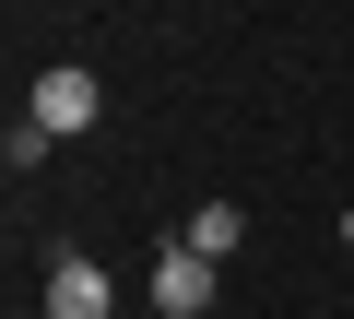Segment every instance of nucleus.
<instances>
[{
  "label": "nucleus",
  "mask_w": 354,
  "mask_h": 319,
  "mask_svg": "<svg viewBox=\"0 0 354 319\" xmlns=\"http://www.w3.org/2000/svg\"><path fill=\"white\" fill-rule=\"evenodd\" d=\"M95 107H106V83H95L83 60H59V71H36V107H24V118H36L48 142H71V130H95Z\"/></svg>",
  "instance_id": "obj_1"
},
{
  "label": "nucleus",
  "mask_w": 354,
  "mask_h": 319,
  "mask_svg": "<svg viewBox=\"0 0 354 319\" xmlns=\"http://www.w3.org/2000/svg\"><path fill=\"white\" fill-rule=\"evenodd\" d=\"M153 307H165V319H201V307H213V260L165 237V248H153Z\"/></svg>",
  "instance_id": "obj_2"
},
{
  "label": "nucleus",
  "mask_w": 354,
  "mask_h": 319,
  "mask_svg": "<svg viewBox=\"0 0 354 319\" xmlns=\"http://www.w3.org/2000/svg\"><path fill=\"white\" fill-rule=\"evenodd\" d=\"M106 307H118V284H106L83 248H59V260H48V319H106Z\"/></svg>",
  "instance_id": "obj_3"
},
{
  "label": "nucleus",
  "mask_w": 354,
  "mask_h": 319,
  "mask_svg": "<svg viewBox=\"0 0 354 319\" xmlns=\"http://www.w3.org/2000/svg\"><path fill=\"white\" fill-rule=\"evenodd\" d=\"M177 248H201V260H213V272H225V260H236V248H248V213H236V201H201V213H189V225H177Z\"/></svg>",
  "instance_id": "obj_4"
},
{
  "label": "nucleus",
  "mask_w": 354,
  "mask_h": 319,
  "mask_svg": "<svg viewBox=\"0 0 354 319\" xmlns=\"http://www.w3.org/2000/svg\"><path fill=\"white\" fill-rule=\"evenodd\" d=\"M0 154H12V178H36V166H48V130H36V118H12V130H0Z\"/></svg>",
  "instance_id": "obj_5"
},
{
  "label": "nucleus",
  "mask_w": 354,
  "mask_h": 319,
  "mask_svg": "<svg viewBox=\"0 0 354 319\" xmlns=\"http://www.w3.org/2000/svg\"><path fill=\"white\" fill-rule=\"evenodd\" d=\"M342 237H354V213H342Z\"/></svg>",
  "instance_id": "obj_6"
}]
</instances>
